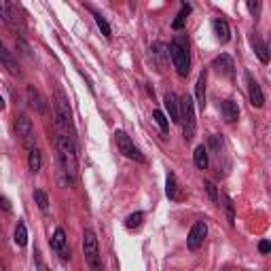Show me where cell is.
<instances>
[{"label": "cell", "mask_w": 271, "mask_h": 271, "mask_svg": "<svg viewBox=\"0 0 271 271\" xmlns=\"http://www.w3.org/2000/svg\"><path fill=\"white\" fill-rule=\"evenodd\" d=\"M210 148H212L216 155H220V148H223V138H220L218 134L210 136Z\"/></svg>", "instance_id": "30"}, {"label": "cell", "mask_w": 271, "mask_h": 271, "mask_svg": "<svg viewBox=\"0 0 271 271\" xmlns=\"http://www.w3.org/2000/svg\"><path fill=\"white\" fill-rule=\"evenodd\" d=\"M258 250H260V254H269V252H271V242L263 239V242L258 244Z\"/></svg>", "instance_id": "34"}, {"label": "cell", "mask_w": 271, "mask_h": 271, "mask_svg": "<svg viewBox=\"0 0 271 271\" xmlns=\"http://www.w3.org/2000/svg\"><path fill=\"white\" fill-rule=\"evenodd\" d=\"M51 248L55 252L62 256L64 260L70 258V248H68V237H66V231L64 229H55V233L51 237Z\"/></svg>", "instance_id": "10"}, {"label": "cell", "mask_w": 271, "mask_h": 271, "mask_svg": "<svg viewBox=\"0 0 271 271\" xmlns=\"http://www.w3.org/2000/svg\"><path fill=\"white\" fill-rule=\"evenodd\" d=\"M26 96H28V104L32 106L36 113H41V115L47 113V102H45V98L38 94V89H34L32 85H30V87L26 89Z\"/></svg>", "instance_id": "11"}, {"label": "cell", "mask_w": 271, "mask_h": 271, "mask_svg": "<svg viewBox=\"0 0 271 271\" xmlns=\"http://www.w3.org/2000/svg\"><path fill=\"white\" fill-rule=\"evenodd\" d=\"M169 55H172V62L176 66L178 76H189L191 72V57H189V41L185 36H176L167 47Z\"/></svg>", "instance_id": "2"}, {"label": "cell", "mask_w": 271, "mask_h": 271, "mask_svg": "<svg viewBox=\"0 0 271 271\" xmlns=\"http://www.w3.org/2000/svg\"><path fill=\"white\" fill-rule=\"evenodd\" d=\"M220 110H223V119L227 123H235L237 121V117H239L237 102H233V100H225L223 106H220Z\"/></svg>", "instance_id": "14"}, {"label": "cell", "mask_w": 271, "mask_h": 271, "mask_svg": "<svg viewBox=\"0 0 271 271\" xmlns=\"http://www.w3.org/2000/svg\"><path fill=\"white\" fill-rule=\"evenodd\" d=\"M15 132L19 138H24V144L34 150V132H32V121L26 117V115H19L15 117Z\"/></svg>", "instance_id": "7"}, {"label": "cell", "mask_w": 271, "mask_h": 271, "mask_svg": "<svg viewBox=\"0 0 271 271\" xmlns=\"http://www.w3.org/2000/svg\"><path fill=\"white\" fill-rule=\"evenodd\" d=\"M206 235H208V227H206V223H204V220H197V223L191 227L189 237H187V246H189V250H197L199 246L204 244Z\"/></svg>", "instance_id": "8"}, {"label": "cell", "mask_w": 271, "mask_h": 271, "mask_svg": "<svg viewBox=\"0 0 271 271\" xmlns=\"http://www.w3.org/2000/svg\"><path fill=\"white\" fill-rule=\"evenodd\" d=\"M34 202H36V206L43 210V212H47V208H49V197H47V193L43 189H36L34 191Z\"/></svg>", "instance_id": "26"}, {"label": "cell", "mask_w": 271, "mask_h": 271, "mask_svg": "<svg viewBox=\"0 0 271 271\" xmlns=\"http://www.w3.org/2000/svg\"><path fill=\"white\" fill-rule=\"evenodd\" d=\"M191 13V7L187 5V3H183V9H180V13L176 15V19H174V24H172V28L174 30H183L185 28V22H187V15Z\"/></svg>", "instance_id": "21"}, {"label": "cell", "mask_w": 271, "mask_h": 271, "mask_svg": "<svg viewBox=\"0 0 271 271\" xmlns=\"http://www.w3.org/2000/svg\"><path fill=\"white\" fill-rule=\"evenodd\" d=\"M223 206H225V212H227L229 225L233 227V225H235V210H233V202H231V197H229V195L223 197Z\"/></svg>", "instance_id": "25"}, {"label": "cell", "mask_w": 271, "mask_h": 271, "mask_svg": "<svg viewBox=\"0 0 271 271\" xmlns=\"http://www.w3.org/2000/svg\"><path fill=\"white\" fill-rule=\"evenodd\" d=\"M212 28H214V34H216V38L220 43H229V38H231V30H229V24L225 22V19H214V24H212Z\"/></svg>", "instance_id": "16"}, {"label": "cell", "mask_w": 271, "mask_h": 271, "mask_svg": "<svg viewBox=\"0 0 271 271\" xmlns=\"http://www.w3.org/2000/svg\"><path fill=\"white\" fill-rule=\"evenodd\" d=\"M0 59H3V64H5V68L11 72L13 76H17L19 74V70H17V64H15V59L11 57V53L7 51L5 47H0Z\"/></svg>", "instance_id": "20"}, {"label": "cell", "mask_w": 271, "mask_h": 271, "mask_svg": "<svg viewBox=\"0 0 271 271\" xmlns=\"http://www.w3.org/2000/svg\"><path fill=\"white\" fill-rule=\"evenodd\" d=\"M41 165H43V157H41V150H30L28 153V167H30V172H41Z\"/></svg>", "instance_id": "19"}, {"label": "cell", "mask_w": 271, "mask_h": 271, "mask_svg": "<svg viewBox=\"0 0 271 271\" xmlns=\"http://www.w3.org/2000/svg\"><path fill=\"white\" fill-rule=\"evenodd\" d=\"M180 123H183L185 140H193L195 138V106L191 96L180 98Z\"/></svg>", "instance_id": "4"}, {"label": "cell", "mask_w": 271, "mask_h": 271, "mask_svg": "<svg viewBox=\"0 0 271 271\" xmlns=\"http://www.w3.org/2000/svg\"><path fill=\"white\" fill-rule=\"evenodd\" d=\"M246 83H248V98H250V104H252L254 108H263L265 104V96L263 92H260V85L254 81V76L246 72Z\"/></svg>", "instance_id": "9"}, {"label": "cell", "mask_w": 271, "mask_h": 271, "mask_svg": "<svg viewBox=\"0 0 271 271\" xmlns=\"http://www.w3.org/2000/svg\"><path fill=\"white\" fill-rule=\"evenodd\" d=\"M15 45H17V49H19V53L22 55H26V57H32V51H30V47H28V43L24 41V38H15Z\"/></svg>", "instance_id": "31"}, {"label": "cell", "mask_w": 271, "mask_h": 271, "mask_svg": "<svg viewBox=\"0 0 271 271\" xmlns=\"http://www.w3.org/2000/svg\"><path fill=\"white\" fill-rule=\"evenodd\" d=\"M142 220H144V214L142 212H134V214H129L125 218V227L127 229H138L140 225H142Z\"/></svg>", "instance_id": "27"}, {"label": "cell", "mask_w": 271, "mask_h": 271, "mask_svg": "<svg viewBox=\"0 0 271 271\" xmlns=\"http://www.w3.org/2000/svg\"><path fill=\"white\" fill-rule=\"evenodd\" d=\"M250 43H252V47H254V53H256V57L260 59L263 64H269V47L260 41V36L258 34H252L250 36Z\"/></svg>", "instance_id": "15"}, {"label": "cell", "mask_w": 271, "mask_h": 271, "mask_svg": "<svg viewBox=\"0 0 271 271\" xmlns=\"http://www.w3.org/2000/svg\"><path fill=\"white\" fill-rule=\"evenodd\" d=\"M163 100H165V108L169 113V119H172L174 123H180V98L172 92H167Z\"/></svg>", "instance_id": "12"}, {"label": "cell", "mask_w": 271, "mask_h": 271, "mask_svg": "<svg viewBox=\"0 0 271 271\" xmlns=\"http://www.w3.org/2000/svg\"><path fill=\"white\" fill-rule=\"evenodd\" d=\"M195 98H197V104L199 108L206 106V70L197 78V85H195Z\"/></svg>", "instance_id": "17"}, {"label": "cell", "mask_w": 271, "mask_h": 271, "mask_svg": "<svg viewBox=\"0 0 271 271\" xmlns=\"http://www.w3.org/2000/svg\"><path fill=\"white\" fill-rule=\"evenodd\" d=\"M55 113H57V121L62 125L66 132H70V136L74 138L76 129L72 123V113H70V104H68V98L64 96L62 89H55Z\"/></svg>", "instance_id": "5"}, {"label": "cell", "mask_w": 271, "mask_h": 271, "mask_svg": "<svg viewBox=\"0 0 271 271\" xmlns=\"http://www.w3.org/2000/svg\"><path fill=\"white\" fill-rule=\"evenodd\" d=\"M115 140H117L119 153H123L127 159H132V161L144 163V155H142V153H140V150L136 148V144L132 142V138H129L125 132H117V134H115Z\"/></svg>", "instance_id": "6"}, {"label": "cell", "mask_w": 271, "mask_h": 271, "mask_svg": "<svg viewBox=\"0 0 271 271\" xmlns=\"http://www.w3.org/2000/svg\"><path fill=\"white\" fill-rule=\"evenodd\" d=\"M248 9H250V13H252L254 17H258V13H260V3H258V0H250Z\"/></svg>", "instance_id": "33"}, {"label": "cell", "mask_w": 271, "mask_h": 271, "mask_svg": "<svg viewBox=\"0 0 271 271\" xmlns=\"http://www.w3.org/2000/svg\"><path fill=\"white\" fill-rule=\"evenodd\" d=\"M83 252H85V260L89 265V271H104L102 256H100V248H98V237L92 229H87L85 235H83Z\"/></svg>", "instance_id": "3"}, {"label": "cell", "mask_w": 271, "mask_h": 271, "mask_svg": "<svg viewBox=\"0 0 271 271\" xmlns=\"http://www.w3.org/2000/svg\"><path fill=\"white\" fill-rule=\"evenodd\" d=\"M150 51H153V57L157 59V64H159V66H163V57H165V45H161V43H155Z\"/></svg>", "instance_id": "28"}, {"label": "cell", "mask_w": 271, "mask_h": 271, "mask_svg": "<svg viewBox=\"0 0 271 271\" xmlns=\"http://www.w3.org/2000/svg\"><path fill=\"white\" fill-rule=\"evenodd\" d=\"M193 161H195V167L197 169H206L208 167V148L204 144H199L193 153Z\"/></svg>", "instance_id": "18"}, {"label": "cell", "mask_w": 271, "mask_h": 271, "mask_svg": "<svg viewBox=\"0 0 271 271\" xmlns=\"http://www.w3.org/2000/svg\"><path fill=\"white\" fill-rule=\"evenodd\" d=\"M216 70H218V72L220 74H225V76H233V72H235V66H233V59H231L229 55H218L216 59H214V64H212Z\"/></svg>", "instance_id": "13"}, {"label": "cell", "mask_w": 271, "mask_h": 271, "mask_svg": "<svg viewBox=\"0 0 271 271\" xmlns=\"http://www.w3.org/2000/svg\"><path fill=\"white\" fill-rule=\"evenodd\" d=\"M15 244L17 246H26L28 244V229L24 223H17V229H15Z\"/></svg>", "instance_id": "24"}, {"label": "cell", "mask_w": 271, "mask_h": 271, "mask_svg": "<svg viewBox=\"0 0 271 271\" xmlns=\"http://www.w3.org/2000/svg\"><path fill=\"white\" fill-rule=\"evenodd\" d=\"M57 157H59V165H62V172L74 180L76 176V148H74V138H70L66 134L57 136Z\"/></svg>", "instance_id": "1"}, {"label": "cell", "mask_w": 271, "mask_h": 271, "mask_svg": "<svg viewBox=\"0 0 271 271\" xmlns=\"http://www.w3.org/2000/svg\"><path fill=\"white\" fill-rule=\"evenodd\" d=\"M165 193L169 199H178V183L174 174H167V183H165Z\"/></svg>", "instance_id": "22"}, {"label": "cell", "mask_w": 271, "mask_h": 271, "mask_svg": "<svg viewBox=\"0 0 271 271\" xmlns=\"http://www.w3.org/2000/svg\"><path fill=\"white\" fill-rule=\"evenodd\" d=\"M36 269H38V271H49V269L45 267V263L41 260V256H38V252H36Z\"/></svg>", "instance_id": "35"}, {"label": "cell", "mask_w": 271, "mask_h": 271, "mask_svg": "<svg viewBox=\"0 0 271 271\" xmlns=\"http://www.w3.org/2000/svg\"><path fill=\"white\" fill-rule=\"evenodd\" d=\"M204 187H206V193L210 195V199L216 204L218 202V193H216V187L212 185V183H204Z\"/></svg>", "instance_id": "32"}, {"label": "cell", "mask_w": 271, "mask_h": 271, "mask_svg": "<svg viewBox=\"0 0 271 271\" xmlns=\"http://www.w3.org/2000/svg\"><path fill=\"white\" fill-rule=\"evenodd\" d=\"M3 208L7 210V212H9V210H11V204H9V199H7V197H3Z\"/></svg>", "instance_id": "36"}, {"label": "cell", "mask_w": 271, "mask_h": 271, "mask_svg": "<svg viewBox=\"0 0 271 271\" xmlns=\"http://www.w3.org/2000/svg\"><path fill=\"white\" fill-rule=\"evenodd\" d=\"M153 119L157 121V125L161 127V132H167V127H169V123H167V117L161 113V110H153Z\"/></svg>", "instance_id": "29"}, {"label": "cell", "mask_w": 271, "mask_h": 271, "mask_svg": "<svg viewBox=\"0 0 271 271\" xmlns=\"http://www.w3.org/2000/svg\"><path fill=\"white\" fill-rule=\"evenodd\" d=\"M94 17H96V24H98V28H100V32L104 34V38H110V36H113V32H110V26H108V22L104 19V15H102V13H98V11H94Z\"/></svg>", "instance_id": "23"}]
</instances>
